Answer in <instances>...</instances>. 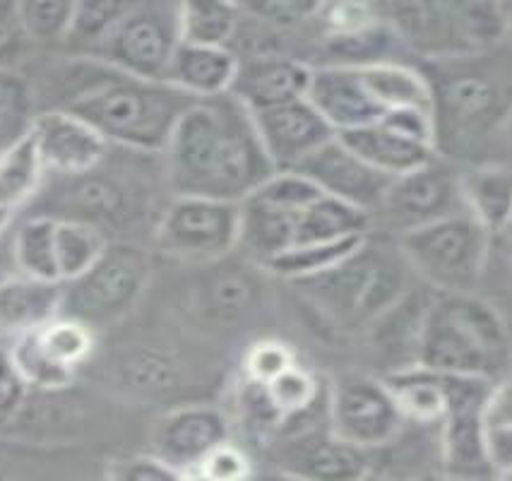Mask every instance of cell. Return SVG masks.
I'll list each match as a JSON object with an SVG mask.
<instances>
[{
  "label": "cell",
  "instance_id": "1",
  "mask_svg": "<svg viewBox=\"0 0 512 481\" xmlns=\"http://www.w3.org/2000/svg\"><path fill=\"white\" fill-rule=\"evenodd\" d=\"M162 157L174 195L243 203L277 174L253 114L231 92L190 104Z\"/></svg>",
  "mask_w": 512,
  "mask_h": 481
},
{
  "label": "cell",
  "instance_id": "2",
  "mask_svg": "<svg viewBox=\"0 0 512 481\" xmlns=\"http://www.w3.org/2000/svg\"><path fill=\"white\" fill-rule=\"evenodd\" d=\"M49 109L80 116L111 145L140 154H162L178 118L198 99L169 80H145L97 56L70 53L49 75Z\"/></svg>",
  "mask_w": 512,
  "mask_h": 481
},
{
  "label": "cell",
  "instance_id": "3",
  "mask_svg": "<svg viewBox=\"0 0 512 481\" xmlns=\"http://www.w3.org/2000/svg\"><path fill=\"white\" fill-rule=\"evenodd\" d=\"M416 68L431 87L436 152L472 154L512 118V39L448 56L421 58Z\"/></svg>",
  "mask_w": 512,
  "mask_h": 481
},
{
  "label": "cell",
  "instance_id": "4",
  "mask_svg": "<svg viewBox=\"0 0 512 481\" xmlns=\"http://www.w3.org/2000/svg\"><path fill=\"white\" fill-rule=\"evenodd\" d=\"M510 364L512 340L496 308L474 292L433 289L416 347V366L498 380Z\"/></svg>",
  "mask_w": 512,
  "mask_h": 481
},
{
  "label": "cell",
  "instance_id": "5",
  "mask_svg": "<svg viewBox=\"0 0 512 481\" xmlns=\"http://www.w3.org/2000/svg\"><path fill=\"white\" fill-rule=\"evenodd\" d=\"M409 272L400 243L373 241L366 234L347 258L296 284L337 328L354 332L371 328L412 289Z\"/></svg>",
  "mask_w": 512,
  "mask_h": 481
},
{
  "label": "cell",
  "instance_id": "6",
  "mask_svg": "<svg viewBox=\"0 0 512 481\" xmlns=\"http://www.w3.org/2000/svg\"><path fill=\"white\" fill-rule=\"evenodd\" d=\"M488 241L491 234L469 210L397 236L412 272L436 292H474L488 258Z\"/></svg>",
  "mask_w": 512,
  "mask_h": 481
},
{
  "label": "cell",
  "instance_id": "7",
  "mask_svg": "<svg viewBox=\"0 0 512 481\" xmlns=\"http://www.w3.org/2000/svg\"><path fill=\"white\" fill-rule=\"evenodd\" d=\"M150 282V255L128 241L106 246L85 275L63 282L61 316L101 328L133 311Z\"/></svg>",
  "mask_w": 512,
  "mask_h": 481
},
{
  "label": "cell",
  "instance_id": "8",
  "mask_svg": "<svg viewBox=\"0 0 512 481\" xmlns=\"http://www.w3.org/2000/svg\"><path fill=\"white\" fill-rule=\"evenodd\" d=\"M440 378L445 388V412L436 429L443 474L452 479H493L496 472L488 457L486 426V402L493 380L455 373H440Z\"/></svg>",
  "mask_w": 512,
  "mask_h": 481
},
{
  "label": "cell",
  "instance_id": "9",
  "mask_svg": "<svg viewBox=\"0 0 512 481\" xmlns=\"http://www.w3.org/2000/svg\"><path fill=\"white\" fill-rule=\"evenodd\" d=\"M323 190L299 171H277L241 203V239L238 246L250 258L267 265L296 243L303 207Z\"/></svg>",
  "mask_w": 512,
  "mask_h": 481
},
{
  "label": "cell",
  "instance_id": "10",
  "mask_svg": "<svg viewBox=\"0 0 512 481\" xmlns=\"http://www.w3.org/2000/svg\"><path fill=\"white\" fill-rule=\"evenodd\" d=\"M241 203L174 195L159 217L154 241L164 253L193 263H214L238 248Z\"/></svg>",
  "mask_w": 512,
  "mask_h": 481
},
{
  "label": "cell",
  "instance_id": "11",
  "mask_svg": "<svg viewBox=\"0 0 512 481\" xmlns=\"http://www.w3.org/2000/svg\"><path fill=\"white\" fill-rule=\"evenodd\" d=\"M178 44V0H140L94 56L128 75L166 80Z\"/></svg>",
  "mask_w": 512,
  "mask_h": 481
},
{
  "label": "cell",
  "instance_id": "12",
  "mask_svg": "<svg viewBox=\"0 0 512 481\" xmlns=\"http://www.w3.org/2000/svg\"><path fill=\"white\" fill-rule=\"evenodd\" d=\"M457 212H467L462 174L440 154L431 162L392 178L378 207V215H383L397 236Z\"/></svg>",
  "mask_w": 512,
  "mask_h": 481
},
{
  "label": "cell",
  "instance_id": "13",
  "mask_svg": "<svg viewBox=\"0 0 512 481\" xmlns=\"http://www.w3.org/2000/svg\"><path fill=\"white\" fill-rule=\"evenodd\" d=\"M330 429L366 450L395 443L404 419L383 378L344 376L330 393Z\"/></svg>",
  "mask_w": 512,
  "mask_h": 481
},
{
  "label": "cell",
  "instance_id": "14",
  "mask_svg": "<svg viewBox=\"0 0 512 481\" xmlns=\"http://www.w3.org/2000/svg\"><path fill=\"white\" fill-rule=\"evenodd\" d=\"M291 171H299V174L306 176L308 181H313L323 193L359 207V210L368 212L371 217L378 212L392 178H395L375 169V166L368 164L366 159H361L359 154L344 145L339 138L325 142L323 147L308 154Z\"/></svg>",
  "mask_w": 512,
  "mask_h": 481
},
{
  "label": "cell",
  "instance_id": "15",
  "mask_svg": "<svg viewBox=\"0 0 512 481\" xmlns=\"http://www.w3.org/2000/svg\"><path fill=\"white\" fill-rule=\"evenodd\" d=\"M32 138L37 142L46 174L77 176L104 164L111 142L82 121L80 116L63 109H44L34 118Z\"/></svg>",
  "mask_w": 512,
  "mask_h": 481
},
{
  "label": "cell",
  "instance_id": "16",
  "mask_svg": "<svg viewBox=\"0 0 512 481\" xmlns=\"http://www.w3.org/2000/svg\"><path fill=\"white\" fill-rule=\"evenodd\" d=\"M253 118L277 171H291L308 154L337 138L335 128L325 121L308 97L258 111Z\"/></svg>",
  "mask_w": 512,
  "mask_h": 481
},
{
  "label": "cell",
  "instance_id": "17",
  "mask_svg": "<svg viewBox=\"0 0 512 481\" xmlns=\"http://www.w3.org/2000/svg\"><path fill=\"white\" fill-rule=\"evenodd\" d=\"M229 441V421L217 407L186 405L169 412L154 433V455L166 465L193 477L195 469L214 448Z\"/></svg>",
  "mask_w": 512,
  "mask_h": 481
},
{
  "label": "cell",
  "instance_id": "18",
  "mask_svg": "<svg viewBox=\"0 0 512 481\" xmlns=\"http://www.w3.org/2000/svg\"><path fill=\"white\" fill-rule=\"evenodd\" d=\"M378 15L421 58L469 51L448 0H378Z\"/></svg>",
  "mask_w": 512,
  "mask_h": 481
},
{
  "label": "cell",
  "instance_id": "19",
  "mask_svg": "<svg viewBox=\"0 0 512 481\" xmlns=\"http://www.w3.org/2000/svg\"><path fill=\"white\" fill-rule=\"evenodd\" d=\"M311 75L313 65L294 56L263 53L246 61L238 58V70L229 92L250 114H258V111L275 109L279 104L306 97Z\"/></svg>",
  "mask_w": 512,
  "mask_h": 481
},
{
  "label": "cell",
  "instance_id": "20",
  "mask_svg": "<svg viewBox=\"0 0 512 481\" xmlns=\"http://www.w3.org/2000/svg\"><path fill=\"white\" fill-rule=\"evenodd\" d=\"M308 99L323 118L335 128V133H347L378 123L388 111L371 97L363 85L359 68L347 65H318L313 68Z\"/></svg>",
  "mask_w": 512,
  "mask_h": 481
},
{
  "label": "cell",
  "instance_id": "21",
  "mask_svg": "<svg viewBox=\"0 0 512 481\" xmlns=\"http://www.w3.org/2000/svg\"><path fill=\"white\" fill-rule=\"evenodd\" d=\"M287 474L320 481H354L371 472V450L330 433H306L284 455Z\"/></svg>",
  "mask_w": 512,
  "mask_h": 481
},
{
  "label": "cell",
  "instance_id": "22",
  "mask_svg": "<svg viewBox=\"0 0 512 481\" xmlns=\"http://www.w3.org/2000/svg\"><path fill=\"white\" fill-rule=\"evenodd\" d=\"M63 282L20 275L0 277V332L22 335L61 316Z\"/></svg>",
  "mask_w": 512,
  "mask_h": 481
},
{
  "label": "cell",
  "instance_id": "23",
  "mask_svg": "<svg viewBox=\"0 0 512 481\" xmlns=\"http://www.w3.org/2000/svg\"><path fill=\"white\" fill-rule=\"evenodd\" d=\"M337 138L347 147H351L361 159H366L375 169L390 176L407 174V171L416 169V166L431 162L438 154L433 145H426V142L392 128L385 121L347 130V133H339Z\"/></svg>",
  "mask_w": 512,
  "mask_h": 481
},
{
  "label": "cell",
  "instance_id": "24",
  "mask_svg": "<svg viewBox=\"0 0 512 481\" xmlns=\"http://www.w3.org/2000/svg\"><path fill=\"white\" fill-rule=\"evenodd\" d=\"M238 56L229 46H205L181 41L166 80L195 99L219 97L234 85Z\"/></svg>",
  "mask_w": 512,
  "mask_h": 481
},
{
  "label": "cell",
  "instance_id": "25",
  "mask_svg": "<svg viewBox=\"0 0 512 481\" xmlns=\"http://www.w3.org/2000/svg\"><path fill=\"white\" fill-rule=\"evenodd\" d=\"M407 46L397 37V32L385 20H375L349 32H325L323 51L325 65H347V68H363V65L400 61L397 53Z\"/></svg>",
  "mask_w": 512,
  "mask_h": 481
},
{
  "label": "cell",
  "instance_id": "26",
  "mask_svg": "<svg viewBox=\"0 0 512 481\" xmlns=\"http://www.w3.org/2000/svg\"><path fill=\"white\" fill-rule=\"evenodd\" d=\"M359 75L371 97L383 106L392 109H424L431 111V87L424 73L416 65L402 61H385L359 68Z\"/></svg>",
  "mask_w": 512,
  "mask_h": 481
},
{
  "label": "cell",
  "instance_id": "27",
  "mask_svg": "<svg viewBox=\"0 0 512 481\" xmlns=\"http://www.w3.org/2000/svg\"><path fill=\"white\" fill-rule=\"evenodd\" d=\"M70 186L65 188L63 205L68 207V215L56 219H77V222L94 224H113L123 215H128V198H125V188L113 183L111 178L99 176L97 169L87 171V174L68 176Z\"/></svg>",
  "mask_w": 512,
  "mask_h": 481
},
{
  "label": "cell",
  "instance_id": "28",
  "mask_svg": "<svg viewBox=\"0 0 512 481\" xmlns=\"http://www.w3.org/2000/svg\"><path fill=\"white\" fill-rule=\"evenodd\" d=\"M467 210L484 224L488 234L512 224V169L508 166H479L462 174Z\"/></svg>",
  "mask_w": 512,
  "mask_h": 481
},
{
  "label": "cell",
  "instance_id": "29",
  "mask_svg": "<svg viewBox=\"0 0 512 481\" xmlns=\"http://www.w3.org/2000/svg\"><path fill=\"white\" fill-rule=\"evenodd\" d=\"M241 25L236 0H178L181 41L205 46H229Z\"/></svg>",
  "mask_w": 512,
  "mask_h": 481
},
{
  "label": "cell",
  "instance_id": "30",
  "mask_svg": "<svg viewBox=\"0 0 512 481\" xmlns=\"http://www.w3.org/2000/svg\"><path fill=\"white\" fill-rule=\"evenodd\" d=\"M138 3L140 0H75L73 20L61 46L77 56H94Z\"/></svg>",
  "mask_w": 512,
  "mask_h": 481
},
{
  "label": "cell",
  "instance_id": "31",
  "mask_svg": "<svg viewBox=\"0 0 512 481\" xmlns=\"http://www.w3.org/2000/svg\"><path fill=\"white\" fill-rule=\"evenodd\" d=\"M44 174V162L29 130V135L0 157V207H8L13 212L20 210L27 200L39 193Z\"/></svg>",
  "mask_w": 512,
  "mask_h": 481
},
{
  "label": "cell",
  "instance_id": "32",
  "mask_svg": "<svg viewBox=\"0 0 512 481\" xmlns=\"http://www.w3.org/2000/svg\"><path fill=\"white\" fill-rule=\"evenodd\" d=\"M37 114L32 82L20 70H0V157L29 135Z\"/></svg>",
  "mask_w": 512,
  "mask_h": 481
},
{
  "label": "cell",
  "instance_id": "33",
  "mask_svg": "<svg viewBox=\"0 0 512 481\" xmlns=\"http://www.w3.org/2000/svg\"><path fill=\"white\" fill-rule=\"evenodd\" d=\"M56 224L51 215H39L27 219L15 236V263L17 270L29 277L63 282L58 272L56 253Z\"/></svg>",
  "mask_w": 512,
  "mask_h": 481
},
{
  "label": "cell",
  "instance_id": "34",
  "mask_svg": "<svg viewBox=\"0 0 512 481\" xmlns=\"http://www.w3.org/2000/svg\"><path fill=\"white\" fill-rule=\"evenodd\" d=\"M39 352L63 371L75 373V368L92 354L94 332L89 325L68 316H56L41 328L32 330Z\"/></svg>",
  "mask_w": 512,
  "mask_h": 481
},
{
  "label": "cell",
  "instance_id": "35",
  "mask_svg": "<svg viewBox=\"0 0 512 481\" xmlns=\"http://www.w3.org/2000/svg\"><path fill=\"white\" fill-rule=\"evenodd\" d=\"M104 229L77 219H58L56 224V253L58 272L63 282L85 275L109 246Z\"/></svg>",
  "mask_w": 512,
  "mask_h": 481
},
{
  "label": "cell",
  "instance_id": "36",
  "mask_svg": "<svg viewBox=\"0 0 512 481\" xmlns=\"http://www.w3.org/2000/svg\"><path fill=\"white\" fill-rule=\"evenodd\" d=\"M452 17L472 49L508 37V0H448Z\"/></svg>",
  "mask_w": 512,
  "mask_h": 481
},
{
  "label": "cell",
  "instance_id": "37",
  "mask_svg": "<svg viewBox=\"0 0 512 481\" xmlns=\"http://www.w3.org/2000/svg\"><path fill=\"white\" fill-rule=\"evenodd\" d=\"M363 236H349V239H339V241H327V243H311V246H299V248H289L277 258H272L270 263L265 265V270L275 272V275L291 279V282H299V279L313 277L318 272L327 270L335 263H339L342 258L354 251L356 246L363 241Z\"/></svg>",
  "mask_w": 512,
  "mask_h": 481
},
{
  "label": "cell",
  "instance_id": "38",
  "mask_svg": "<svg viewBox=\"0 0 512 481\" xmlns=\"http://www.w3.org/2000/svg\"><path fill=\"white\" fill-rule=\"evenodd\" d=\"M125 380L147 397H169L183 388L181 364L159 349H142L125 361Z\"/></svg>",
  "mask_w": 512,
  "mask_h": 481
},
{
  "label": "cell",
  "instance_id": "39",
  "mask_svg": "<svg viewBox=\"0 0 512 481\" xmlns=\"http://www.w3.org/2000/svg\"><path fill=\"white\" fill-rule=\"evenodd\" d=\"M263 390L272 412L282 419L301 417L318 400V383H315V378L296 364L272 378L270 383H265Z\"/></svg>",
  "mask_w": 512,
  "mask_h": 481
},
{
  "label": "cell",
  "instance_id": "40",
  "mask_svg": "<svg viewBox=\"0 0 512 481\" xmlns=\"http://www.w3.org/2000/svg\"><path fill=\"white\" fill-rule=\"evenodd\" d=\"M22 25L34 44H63L73 20L75 0H17Z\"/></svg>",
  "mask_w": 512,
  "mask_h": 481
},
{
  "label": "cell",
  "instance_id": "41",
  "mask_svg": "<svg viewBox=\"0 0 512 481\" xmlns=\"http://www.w3.org/2000/svg\"><path fill=\"white\" fill-rule=\"evenodd\" d=\"M17 371L27 380V385H37V388H63L73 380V373L63 371V368L53 366L44 354L39 352L37 342H34L32 330L17 335L15 347L10 349Z\"/></svg>",
  "mask_w": 512,
  "mask_h": 481
},
{
  "label": "cell",
  "instance_id": "42",
  "mask_svg": "<svg viewBox=\"0 0 512 481\" xmlns=\"http://www.w3.org/2000/svg\"><path fill=\"white\" fill-rule=\"evenodd\" d=\"M205 301L210 316L217 320H236L248 311V304L253 301V282L236 272L219 275L207 287Z\"/></svg>",
  "mask_w": 512,
  "mask_h": 481
},
{
  "label": "cell",
  "instance_id": "43",
  "mask_svg": "<svg viewBox=\"0 0 512 481\" xmlns=\"http://www.w3.org/2000/svg\"><path fill=\"white\" fill-rule=\"evenodd\" d=\"M32 46L17 0H0V70H20Z\"/></svg>",
  "mask_w": 512,
  "mask_h": 481
},
{
  "label": "cell",
  "instance_id": "44",
  "mask_svg": "<svg viewBox=\"0 0 512 481\" xmlns=\"http://www.w3.org/2000/svg\"><path fill=\"white\" fill-rule=\"evenodd\" d=\"M255 15L275 25H299L320 15L325 0H246Z\"/></svg>",
  "mask_w": 512,
  "mask_h": 481
},
{
  "label": "cell",
  "instance_id": "45",
  "mask_svg": "<svg viewBox=\"0 0 512 481\" xmlns=\"http://www.w3.org/2000/svg\"><path fill=\"white\" fill-rule=\"evenodd\" d=\"M289 366H294V356H291L287 344L282 342H258L246 356L250 383H270L272 378L287 371Z\"/></svg>",
  "mask_w": 512,
  "mask_h": 481
},
{
  "label": "cell",
  "instance_id": "46",
  "mask_svg": "<svg viewBox=\"0 0 512 481\" xmlns=\"http://www.w3.org/2000/svg\"><path fill=\"white\" fill-rule=\"evenodd\" d=\"M250 474V462L248 457L231 445L229 441L214 448L205 460L200 462L198 469H195L193 477H202V479H212V481H234V479H243Z\"/></svg>",
  "mask_w": 512,
  "mask_h": 481
},
{
  "label": "cell",
  "instance_id": "47",
  "mask_svg": "<svg viewBox=\"0 0 512 481\" xmlns=\"http://www.w3.org/2000/svg\"><path fill=\"white\" fill-rule=\"evenodd\" d=\"M109 477L121 481H174L183 479L181 472L171 465H166L159 455H142L130 457V460L113 462Z\"/></svg>",
  "mask_w": 512,
  "mask_h": 481
},
{
  "label": "cell",
  "instance_id": "48",
  "mask_svg": "<svg viewBox=\"0 0 512 481\" xmlns=\"http://www.w3.org/2000/svg\"><path fill=\"white\" fill-rule=\"evenodd\" d=\"M27 380L17 371L10 349H0V414H10L25 397Z\"/></svg>",
  "mask_w": 512,
  "mask_h": 481
},
{
  "label": "cell",
  "instance_id": "49",
  "mask_svg": "<svg viewBox=\"0 0 512 481\" xmlns=\"http://www.w3.org/2000/svg\"><path fill=\"white\" fill-rule=\"evenodd\" d=\"M486 426L488 429L512 426V371L493 380L491 395L486 402Z\"/></svg>",
  "mask_w": 512,
  "mask_h": 481
},
{
  "label": "cell",
  "instance_id": "50",
  "mask_svg": "<svg viewBox=\"0 0 512 481\" xmlns=\"http://www.w3.org/2000/svg\"><path fill=\"white\" fill-rule=\"evenodd\" d=\"M488 457H491L496 479L512 469V426L488 429Z\"/></svg>",
  "mask_w": 512,
  "mask_h": 481
},
{
  "label": "cell",
  "instance_id": "51",
  "mask_svg": "<svg viewBox=\"0 0 512 481\" xmlns=\"http://www.w3.org/2000/svg\"><path fill=\"white\" fill-rule=\"evenodd\" d=\"M325 5H371V8H378V0H325Z\"/></svg>",
  "mask_w": 512,
  "mask_h": 481
},
{
  "label": "cell",
  "instance_id": "52",
  "mask_svg": "<svg viewBox=\"0 0 512 481\" xmlns=\"http://www.w3.org/2000/svg\"><path fill=\"white\" fill-rule=\"evenodd\" d=\"M13 217H15L13 210H8V207H0V234L8 229V224L13 222Z\"/></svg>",
  "mask_w": 512,
  "mask_h": 481
},
{
  "label": "cell",
  "instance_id": "53",
  "mask_svg": "<svg viewBox=\"0 0 512 481\" xmlns=\"http://www.w3.org/2000/svg\"><path fill=\"white\" fill-rule=\"evenodd\" d=\"M505 133H508V135H510V140H512V118L508 121V126H505Z\"/></svg>",
  "mask_w": 512,
  "mask_h": 481
},
{
  "label": "cell",
  "instance_id": "54",
  "mask_svg": "<svg viewBox=\"0 0 512 481\" xmlns=\"http://www.w3.org/2000/svg\"><path fill=\"white\" fill-rule=\"evenodd\" d=\"M500 479H512V469H510V472H505L503 477H500Z\"/></svg>",
  "mask_w": 512,
  "mask_h": 481
},
{
  "label": "cell",
  "instance_id": "55",
  "mask_svg": "<svg viewBox=\"0 0 512 481\" xmlns=\"http://www.w3.org/2000/svg\"><path fill=\"white\" fill-rule=\"evenodd\" d=\"M508 37L512 39V15H510V27H508Z\"/></svg>",
  "mask_w": 512,
  "mask_h": 481
}]
</instances>
